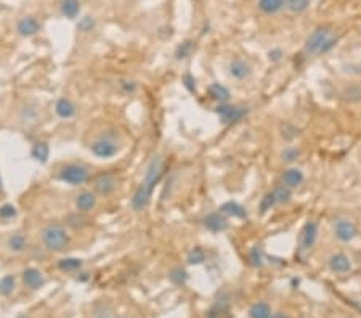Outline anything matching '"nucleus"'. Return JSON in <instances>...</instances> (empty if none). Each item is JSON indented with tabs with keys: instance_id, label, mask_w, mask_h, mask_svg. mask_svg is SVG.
<instances>
[{
	"instance_id": "obj_24",
	"label": "nucleus",
	"mask_w": 361,
	"mask_h": 318,
	"mask_svg": "<svg viewBox=\"0 0 361 318\" xmlns=\"http://www.w3.org/2000/svg\"><path fill=\"white\" fill-rule=\"evenodd\" d=\"M284 7L290 13H304L310 7V0H284Z\"/></svg>"
},
{
	"instance_id": "obj_39",
	"label": "nucleus",
	"mask_w": 361,
	"mask_h": 318,
	"mask_svg": "<svg viewBox=\"0 0 361 318\" xmlns=\"http://www.w3.org/2000/svg\"><path fill=\"white\" fill-rule=\"evenodd\" d=\"M183 85L186 87V90H188V92L196 94V79H194L193 74L186 73V74L183 76Z\"/></svg>"
},
{
	"instance_id": "obj_11",
	"label": "nucleus",
	"mask_w": 361,
	"mask_h": 318,
	"mask_svg": "<svg viewBox=\"0 0 361 318\" xmlns=\"http://www.w3.org/2000/svg\"><path fill=\"white\" fill-rule=\"evenodd\" d=\"M16 31H18L19 36H22V37L36 36V34L40 31V22L36 18H32V16H25V18L19 19L18 26H16Z\"/></svg>"
},
{
	"instance_id": "obj_37",
	"label": "nucleus",
	"mask_w": 361,
	"mask_h": 318,
	"mask_svg": "<svg viewBox=\"0 0 361 318\" xmlns=\"http://www.w3.org/2000/svg\"><path fill=\"white\" fill-rule=\"evenodd\" d=\"M93 28H95V19H93L92 16H84V18H80L79 25H77V29H79V31H82V32H88V31H92Z\"/></svg>"
},
{
	"instance_id": "obj_5",
	"label": "nucleus",
	"mask_w": 361,
	"mask_h": 318,
	"mask_svg": "<svg viewBox=\"0 0 361 318\" xmlns=\"http://www.w3.org/2000/svg\"><path fill=\"white\" fill-rule=\"evenodd\" d=\"M215 112L218 115L220 121L225 124H233V122H239L247 116V109H244L241 106H233V105H223L220 103L215 108Z\"/></svg>"
},
{
	"instance_id": "obj_31",
	"label": "nucleus",
	"mask_w": 361,
	"mask_h": 318,
	"mask_svg": "<svg viewBox=\"0 0 361 318\" xmlns=\"http://www.w3.org/2000/svg\"><path fill=\"white\" fill-rule=\"evenodd\" d=\"M8 247L11 249V251H15V253L22 251V249L26 247L25 236H22V235H11L10 240H8Z\"/></svg>"
},
{
	"instance_id": "obj_7",
	"label": "nucleus",
	"mask_w": 361,
	"mask_h": 318,
	"mask_svg": "<svg viewBox=\"0 0 361 318\" xmlns=\"http://www.w3.org/2000/svg\"><path fill=\"white\" fill-rule=\"evenodd\" d=\"M318 238V225L317 222H307L304 226H302L300 235H299V244L302 249H311L317 243Z\"/></svg>"
},
{
	"instance_id": "obj_36",
	"label": "nucleus",
	"mask_w": 361,
	"mask_h": 318,
	"mask_svg": "<svg viewBox=\"0 0 361 318\" xmlns=\"http://www.w3.org/2000/svg\"><path fill=\"white\" fill-rule=\"evenodd\" d=\"M344 95H345L347 100H350V101H359L361 100V87H358V85L347 87L344 90Z\"/></svg>"
},
{
	"instance_id": "obj_28",
	"label": "nucleus",
	"mask_w": 361,
	"mask_h": 318,
	"mask_svg": "<svg viewBox=\"0 0 361 318\" xmlns=\"http://www.w3.org/2000/svg\"><path fill=\"white\" fill-rule=\"evenodd\" d=\"M169 278H170V281L173 283V285L182 286V285H185V283H186V280H188V274H186V270L177 267V268L170 270Z\"/></svg>"
},
{
	"instance_id": "obj_33",
	"label": "nucleus",
	"mask_w": 361,
	"mask_h": 318,
	"mask_svg": "<svg viewBox=\"0 0 361 318\" xmlns=\"http://www.w3.org/2000/svg\"><path fill=\"white\" fill-rule=\"evenodd\" d=\"M299 156H300V151H299V148H296V146H287V148L283 150V153H281V159L284 163H294L299 159Z\"/></svg>"
},
{
	"instance_id": "obj_46",
	"label": "nucleus",
	"mask_w": 361,
	"mask_h": 318,
	"mask_svg": "<svg viewBox=\"0 0 361 318\" xmlns=\"http://www.w3.org/2000/svg\"><path fill=\"white\" fill-rule=\"evenodd\" d=\"M0 190H2V178H0Z\"/></svg>"
},
{
	"instance_id": "obj_16",
	"label": "nucleus",
	"mask_w": 361,
	"mask_h": 318,
	"mask_svg": "<svg viewBox=\"0 0 361 318\" xmlns=\"http://www.w3.org/2000/svg\"><path fill=\"white\" fill-rule=\"evenodd\" d=\"M230 74L238 79V81H242V79H246L251 74V66L246 61L236 58L230 63Z\"/></svg>"
},
{
	"instance_id": "obj_27",
	"label": "nucleus",
	"mask_w": 361,
	"mask_h": 318,
	"mask_svg": "<svg viewBox=\"0 0 361 318\" xmlns=\"http://www.w3.org/2000/svg\"><path fill=\"white\" fill-rule=\"evenodd\" d=\"M206 260V253L202 251L201 247H193L191 251L186 256V262L190 265H199Z\"/></svg>"
},
{
	"instance_id": "obj_19",
	"label": "nucleus",
	"mask_w": 361,
	"mask_h": 318,
	"mask_svg": "<svg viewBox=\"0 0 361 318\" xmlns=\"http://www.w3.org/2000/svg\"><path fill=\"white\" fill-rule=\"evenodd\" d=\"M56 115L63 118V119H69L76 115V106L69 101L67 98H60L56 101V106H55Z\"/></svg>"
},
{
	"instance_id": "obj_42",
	"label": "nucleus",
	"mask_w": 361,
	"mask_h": 318,
	"mask_svg": "<svg viewBox=\"0 0 361 318\" xmlns=\"http://www.w3.org/2000/svg\"><path fill=\"white\" fill-rule=\"evenodd\" d=\"M335 43H337V39H328V42H326L324 45H323V49H321V52L320 53H328V52H331L334 47H335Z\"/></svg>"
},
{
	"instance_id": "obj_45",
	"label": "nucleus",
	"mask_w": 361,
	"mask_h": 318,
	"mask_svg": "<svg viewBox=\"0 0 361 318\" xmlns=\"http://www.w3.org/2000/svg\"><path fill=\"white\" fill-rule=\"evenodd\" d=\"M270 318H289V316L284 315V313H275V315H272Z\"/></svg>"
},
{
	"instance_id": "obj_4",
	"label": "nucleus",
	"mask_w": 361,
	"mask_h": 318,
	"mask_svg": "<svg viewBox=\"0 0 361 318\" xmlns=\"http://www.w3.org/2000/svg\"><path fill=\"white\" fill-rule=\"evenodd\" d=\"M329 37H331V28L321 26V28L315 29L310 34V37L305 42V53L307 55H317V53H320L321 49H323V45L328 42Z\"/></svg>"
},
{
	"instance_id": "obj_43",
	"label": "nucleus",
	"mask_w": 361,
	"mask_h": 318,
	"mask_svg": "<svg viewBox=\"0 0 361 318\" xmlns=\"http://www.w3.org/2000/svg\"><path fill=\"white\" fill-rule=\"evenodd\" d=\"M69 222H71V225L74 226V229H77V226H82L84 225L85 219L84 217H79V215H71V217H69Z\"/></svg>"
},
{
	"instance_id": "obj_12",
	"label": "nucleus",
	"mask_w": 361,
	"mask_h": 318,
	"mask_svg": "<svg viewBox=\"0 0 361 318\" xmlns=\"http://www.w3.org/2000/svg\"><path fill=\"white\" fill-rule=\"evenodd\" d=\"M22 281H25V285L29 288V289H39L43 286V275L37 268L34 267H29L22 271Z\"/></svg>"
},
{
	"instance_id": "obj_23",
	"label": "nucleus",
	"mask_w": 361,
	"mask_h": 318,
	"mask_svg": "<svg viewBox=\"0 0 361 318\" xmlns=\"http://www.w3.org/2000/svg\"><path fill=\"white\" fill-rule=\"evenodd\" d=\"M249 315H251V318H270L272 316V309H270L268 304L257 302L251 307Z\"/></svg>"
},
{
	"instance_id": "obj_1",
	"label": "nucleus",
	"mask_w": 361,
	"mask_h": 318,
	"mask_svg": "<svg viewBox=\"0 0 361 318\" xmlns=\"http://www.w3.org/2000/svg\"><path fill=\"white\" fill-rule=\"evenodd\" d=\"M161 177H162V159L159 156H154L146 169L143 181L140 184L132 198V208L135 211H143L148 206L151 196H153L154 187L159 184Z\"/></svg>"
},
{
	"instance_id": "obj_25",
	"label": "nucleus",
	"mask_w": 361,
	"mask_h": 318,
	"mask_svg": "<svg viewBox=\"0 0 361 318\" xmlns=\"http://www.w3.org/2000/svg\"><path fill=\"white\" fill-rule=\"evenodd\" d=\"M206 318H233V313H230L227 304H217L207 312Z\"/></svg>"
},
{
	"instance_id": "obj_18",
	"label": "nucleus",
	"mask_w": 361,
	"mask_h": 318,
	"mask_svg": "<svg viewBox=\"0 0 361 318\" xmlns=\"http://www.w3.org/2000/svg\"><path fill=\"white\" fill-rule=\"evenodd\" d=\"M207 92H209V97H211L212 100L218 101V103H227V101L230 100V90L222 85V84H211L207 88Z\"/></svg>"
},
{
	"instance_id": "obj_2",
	"label": "nucleus",
	"mask_w": 361,
	"mask_h": 318,
	"mask_svg": "<svg viewBox=\"0 0 361 318\" xmlns=\"http://www.w3.org/2000/svg\"><path fill=\"white\" fill-rule=\"evenodd\" d=\"M42 241L50 251L60 253L67 246V235L61 225L52 223L42 230Z\"/></svg>"
},
{
	"instance_id": "obj_41",
	"label": "nucleus",
	"mask_w": 361,
	"mask_h": 318,
	"mask_svg": "<svg viewBox=\"0 0 361 318\" xmlns=\"http://www.w3.org/2000/svg\"><path fill=\"white\" fill-rule=\"evenodd\" d=\"M268 58H270V61L278 63L279 60L283 58V50H281V49H273V50H270V52H268Z\"/></svg>"
},
{
	"instance_id": "obj_35",
	"label": "nucleus",
	"mask_w": 361,
	"mask_h": 318,
	"mask_svg": "<svg viewBox=\"0 0 361 318\" xmlns=\"http://www.w3.org/2000/svg\"><path fill=\"white\" fill-rule=\"evenodd\" d=\"M275 204H276V201H275L273 193H266V195L260 199L259 209H260V212H262V214H265V212H268V211L275 206Z\"/></svg>"
},
{
	"instance_id": "obj_20",
	"label": "nucleus",
	"mask_w": 361,
	"mask_h": 318,
	"mask_svg": "<svg viewBox=\"0 0 361 318\" xmlns=\"http://www.w3.org/2000/svg\"><path fill=\"white\" fill-rule=\"evenodd\" d=\"M259 8L265 15H275L284 8V0H259Z\"/></svg>"
},
{
	"instance_id": "obj_30",
	"label": "nucleus",
	"mask_w": 361,
	"mask_h": 318,
	"mask_svg": "<svg viewBox=\"0 0 361 318\" xmlns=\"http://www.w3.org/2000/svg\"><path fill=\"white\" fill-rule=\"evenodd\" d=\"M15 289V277L13 275H5L2 280H0V294L4 296H8Z\"/></svg>"
},
{
	"instance_id": "obj_38",
	"label": "nucleus",
	"mask_w": 361,
	"mask_h": 318,
	"mask_svg": "<svg viewBox=\"0 0 361 318\" xmlns=\"http://www.w3.org/2000/svg\"><path fill=\"white\" fill-rule=\"evenodd\" d=\"M16 214H18L16 208L11 206V204H5V206L0 208V217L2 219H13L16 217Z\"/></svg>"
},
{
	"instance_id": "obj_44",
	"label": "nucleus",
	"mask_w": 361,
	"mask_h": 318,
	"mask_svg": "<svg viewBox=\"0 0 361 318\" xmlns=\"http://www.w3.org/2000/svg\"><path fill=\"white\" fill-rule=\"evenodd\" d=\"M121 84H122V87L125 88V92H133V90H135V84H133V82L129 84V81H122Z\"/></svg>"
},
{
	"instance_id": "obj_14",
	"label": "nucleus",
	"mask_w": 361,
	"mask_h": 318,
	"mask_svg": "<svg viewBox=\"0 0 361 318\" xmlns=\"http://www.w3.org/2000/svg\"><path fill=\"white\" fill-rule=\"evenodd\" d=\"M220 212L223 215H230V217H236V219H246L247 212L241 204L235 202V201H227L220 206Z\"/></svg>"
},
{
	"instance_id": "obj_34",
	"label": "nucleus",
	"mask_w": 361,
	"mask_h": 318,
	"mask_svg": "<svg viewBox=\"0 0 361 318\" xmlns=\"http://www.w3.org/2000/svg\"><path fill=\"white\" fill-rule=\"evenodd\" d=\"M193 52V42L191 40H185L183 43H180L177 47V52H175V56L178 60H183L186 56H190V53Z\"/></svg>"
},
{
	"instance_id": "obj_9",
	"label": "nucleus",
	"mask_w": 361,
	"mask_h": 318,
	"mask_svg": "<svg viewBox=\"0 0 361 318\" xmlns=\"http://www.w3.org/2000/svg\"><path fill=\"white\" fill-rule=\"evenodd\" d=\"M204 225L209 232L220 233L228 229V220L225 219V215L222 212H212L204 219Z\"/></svg>"
},
{
	"instance_id": "obj_26",
	"label": "nucleus",
	"mask_w": 361,
	"mask_h": 318,
	"mask_svg": "<svg viewBox=\"0 0 361 318\" xmlns=\"http://www.w3.org/2000/svg\"><path fill=\"white\" fill-rule=\"evenodd\" d=\"M273 196H275L276 204H287L290 198H292V193H290V188H287L286 185H281L273 191Z\"/></svg>"
},
{
	"instance_id": "obj_15",
	"label": "nucleus",
	"mask_w": 361,
	"mask_h": 318,
	"mask_svg": "<svg viewBox=\"0 0 361 318\" xmlns=\"http://www.w3.org/2000/svg\"><path fill=\"white\" fill-rule=\"evenodd\" d=\"M304 181V172L299 169H287L283 174V185H286L287 188H297L299 185H302Z\"/></svg>"
},
{
	"instance_id": "obj_32",
	"label": "nucleus",
	"mask_w": 361,
	"mask_h": 318,
	"mask_svg": "<svg viewBox=\"0 0 361 318\" xmlns=\"http://www.w3.org/2000/svg\"><path fill=\"white\" fill-rule=\"evenodd\" d=\"M249 264L252 267H262L263 265V257H262V249L260 247H252L249 251Z\"/></svg>"
},
{
	"instance_id": "obj_17",
	"label": "nucleus",
	"mask_w": 361,
	"mask_h": 318,
	"mask_svg": "<svg viewBox=\"0 0 361 318\" xmlns=\"http://www.w3.org/2000/svg\"><path fill=\"white\" fill-rule=\"evenodd\" d=\"M95 204H97V198L93 193L90 191H84V193H80V195L77 196L76 199V208L77 211L80 212H88L92 211L93 208H95Z\"/></svg>"
},
{
	"instance_id": "obj_40",
	"label": "nucleus",
	"mask_w": 361,
	"mask_h": 318,
	"mask_svg": "<svg viewBox=\"0 0 361 318\" xmlns=\"http://www.w3.org/2000/svg\"><path fill=\"white\" fill-rule=\"evenodd\" d=\"M281 135H283V139H286V140H292V139H296L297 137V130L290 126V124H284V126L281 127Z\"/></svg>"
},
{
	"instance_id": "obj_22",
	"label": "nucleus",
	"mask_w": 361,
	"mask_h": 318,
	"mask_svg": "<svg viewBox=\"0 0 361 318\" xmlns=\"http://www.w3.org/2000/svg\"><path fill=\"white\" fill-rule=\"evenodd\" d=\"M79 10H80L79 0H63L61 2V13L69 19H74L79 15Z\"/></svg>"
},
{
	"instance_id": "obj_3",
	"label": "nucleus",
	"mask_w": 361,
	"mask_h": 318,
	"mask_svg": "<svg viewBox=\"0 0 361 318\" xmlns=\"http://www.w3.org/2000/svg\"><path fill=\"white\" fill-rule=\"evenodd\" d=\"M60 178L69 185H82L90 178V170L82 164H67L60 170Z\"/></svg>"
},
{
	"instance_id": "obj_8",
	"label": "nucleus",
	"mask_w": 361,
	"mask_h": 318,
	"mask_svg": "<svg viewBox=\"0 0 361 318\" xmlns=\"http://www.w3.org/2000/svg\"><path fill=\"white\" fill-rule=\"evenodd\" d=\"M334 233H335V238H337L339 241H342V243H350L353 238L356 236L358 230H356V225H355L353 222L342 219V220H339V222L335 223Z\"/></svg>"
},
{
	"instance_id": "obj_10",
	"label": "nucleus",
	"mask_w": 361,
	"mask_h": 318,
	"mask_svg": "<svg viewBox=\"0 0 361 318\" xmlns=\"http://www.w3.org/2000/svg\"><path fill=\"white\" fill-rule=\"evenodd\" d=\"M93 188L101 196H108L116 188V180L111 174H101L93 181Z\"/></svg>"
},
{
	"instance_id": "obj_6",
	"label": "nucleus",
	"mask_w": 361,
	"mask_h": 318,
	"mask_svg": "<svg viewBox=\"0 0 361 318\" xmlns=\"http://www.w3.org/2000/svg\"><path fill=\"white\" fill-rule=\"evenodd\" d=\"M90 150H92V153L95 154L97 157L109 159V157H112V156L118 154L119 146L116 145L112 140L103 137V139H100V140H97V142H93L92 146H90Z\"/></svg>"
},
{
	"instance_id": "obj_21",
	"label": "nucleus",
	"mask_w": 361,
	"mask_h": 318,
	"mask_svg": "<svg viewBox=\"0 0 361 318\" xmlns=\"http://www.w3.org/2000/svg\"><path fill=\"white\" fill-rule=\"evenodd\" d=\"M31 156L36 159V161L45 164L47 161H49V156H50V148H49V145H47L45 142H39L34 145V148L31 151Z\"/></svg>"
},
{
	"instance_id": "obj_29",
	"label": "nucleus",
	"mask_w": 361,
	"mask_h": 318,
	"mask_svg": "<svg viewBox=\"0 0 361 318\" xmlns=\"http://www.w3.org/2000/svg\"><path fill=\"white\" fill-rule=\"evenodd\" d=\"M58 267L64 271H74L77 268L82 267V260L80 259H74V257H67V259H61L60 262H58Z\"/></svg>"
},
{
	"instance_id": "obj_13",
	"label": "nucleus",
	"mask_w": 361,
	"mask_h": 318,
	"mask_svg": "<svg viewBox=\"0 0 361 318\" xmlns=\"http://www.w3.org/2000/svg\"><path fill=\"white\" fill-rule=\"evenodd\" d=\"M329 268L335 271V274H347L352 268V262L345 254L337 253L329 257Z\"/></svg>"
}]
</instances>
